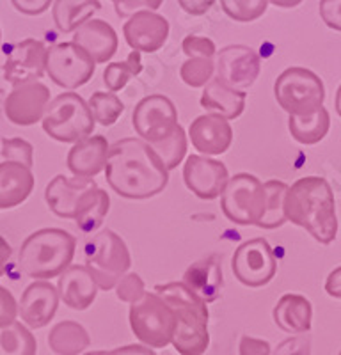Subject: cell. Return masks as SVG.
<instances>
[{
	"label": "cell",
	"mask_w": 341,
	"mask_h": 355,
	"mask_svg": "<svg viewBox=\"0 0 341 355\" xmlns=\"http://www.w3.org/2000/svg\"><path fill=\"white\" fill-rule=\"evenodd\" d=\"M61 295L45 279H36L28 284L20 299V318L28 329H43L53 320Z\"/></svg>",
	"instance_id": "ac0fdd59"
},
{
	"label": "cell",
	"mask_w": 341,
	"mask_h": 355,
	"mask_svg": "<svg viewBox=\"0 0 341 355\" xmlns=\"http://www.w3.org/2000/svg\"><path fill=\"white\" fill-rule=\"evenodd\" d=\"M189 139L201 155L217 157L229 150L233 142V128L229 119L219 114H204L195 117L189 126Z\"/></svg>",
	"instance_id": "d6986e66"
},
{
	"label": "cell",
	"mask_w": 341,
	"mask_h": 355,
	"mask_svg": "<svg viewBox=\"0 0 341 355\" xmlns=\"http://www.w3.org/2000/svg\"><path fill=\"white\" fill-rule=\"evenodd\" d=\"M100 9V0H55L52 8L53 24L62 34H71Z\"/></svg>",
	"instance_id": "83f0119b"
},
{
	"label": "cell",
	"mask_w": 341,
	"mask_h": 355,
	"mask_svg": "<svg viewBox=\"0 0 341 355\" xmlns=\"http://www.w3.org/2000/svg\"><path fill=\"white\" fill-rule=\"evenodd\" d=\"M12 256V249L11 245L8 243V240L0 234V277L6 274L8 270V265H9V259Z\"/></svg>",
	"instance_id": "816d5d0a"
},
{
	"label": "cell",
	"mask_w": 341,
	"mask_h": 355,
	"mask_svg": "<svg viewBox=\"0 0 341 355\" xmlns=\"http://www.w3.org/2000/svg\"><path fill=\"white\" fill-rule=\"evenodd\" d=\"M94 183L93 178H77L73 180L57 174L52 178V182L46 185L45 190V201L53 215L61 218H73L77 217L78 208L84 201L85 194Z\"/></svg>",
	"instance_id": "ffe728a7"
},
{
	"label": "cell",
	"mask_w": 341,
	"mask_h": 355,
	"mask_svg": "<svg viewBox=\"0 0 341 355\" xmlns=\"http://www.w3.org/2000/svg\"><path fill=\"white\" fill-rule=\"evenodd\" d=\"M231 270L244 286H267L277 272V259L270 243L265 239H252L236 247Z\"/></svg>",
	"instance_id": "8fae6325"
},
{
	"label": "cell",
	"mask_w": 341,
	"mask_h": 355,
	"mask_svg": "<svg viewBox=\"0 0 341 355\" xmlns=\"http://www.w3.org/2000/svg\"><path fill=\"white\" fill-rule=\"evenodd\" d=\"M84 355H116V354H114L112 350H110V352L100 350V352H87V354H84Z\"/></svg>",
	"instance_id": "11a10c76"
},
{
	"label": "cell",
	"mask_w": 341,
	"mask_h": 355,
	"mask_svg": "<svg viewBox=\"0 0 341 355\" xmlns=\"http://www.w3.org/2000/svg\"><path fill=\"white\" fill-rule=\"evenodd\" d=\"M265 192H267V208L265 215L261 218V230H277L286 222L284 215V196L288 192V185L279 180H268L263 183Z\"/></svg>",
	"instance_id": "836d02e7"
},
{
	"label": "cell",
	"mask_w": 341,
	"mask_h": 355,
	"mask_svg": "<svg viewBox=\"0 0 341 355\" xmlns=\"http://www.w3.org/2000/svg\"><path fill=\"white\" fill-rule=\"evenodd\" d=\"M272 355H311V345L306 336L295 334L281 341Z\"/></svg>",
	"instance_id": "ee69618b"
},
{
	"label": "cell",
	"mask_w": 341,
	"mask_h": 355,
	"mask_svg": "<svg viewBox=\"0 0 341 355\" xmlns=\"http://www.w3.org/2000/svg\"><path fill=\"white\" fill-rule=\"evenodd\" d=\"M288 128L293 141H297L299 144H318L320 141H324L331 130L329 110L322 107L317 112L308 114V116H290Z\"/></svg>",
	"instance_id": "f546056e"
},
{
	"label": "cell",
	"mask_w": 341,
	"mask_h": 355,
	"mask_svg": "<svg viewBox=\"0 0 341 355\" xmlns=\"http://www.w3.org/2000/svg\"><path fill=\"white\" fill-rule=\"evenodd\" d=\"M18 315H20V304L17 302L15 295L8 288L0 286V327L17 322Z\"/></svg>",
	"instance_id": "7bdbcfd3"
},
{
	"label": "cell",
	"mask_w": 341,
	"mask_h": 355,
	"mask_svg": "<svg viewBox=\"0 0 341 355\" xmlns=\"http://www.w3.org/2000/svg\"><path fill=\"white\" fill-rule=\"evenodd\" d=\"M85 266L96 281L98 288L110 291L119 279L130 272L132 254L125 240L112 230H102L85 242Z\"/></svg>",
	"instance_id": "5b68a950"
},
{
	"label": "cell",
	"mask_w": 341,
	"mask_h": 355,
	"mask_svg": "<svg viewBox=\"0 0 341 355\" xmlns=\"http://www.w3.org/2000/svg\"><path fill=\"white\" fill-rule=\"evenodd\" d=\"M216 61L204 57H189L180 68V77L189 87H204L213 78Z\"/></svg>",
	"instance_id": "8d00e7d4"
},
{
	"label": "cell",
	"mask_w": 341,
	"mask_h": 355,
	"mask_svg": "<svg viewBox=\"0 0 341 355\" xmlns=\"http://www.w3.org/2000/svg\"><path fill=\"white\" fill-rule=\"evenodd\" d=\"M183 283L207 304L216 302L222 290V268L219 254H210L192 263L183 274Z\"/></svg>",
	"instance_id": "484cf974"
},
{
	"label": "cell",
	"mask_w": 341,
	"mask_h": 355,
	"mask_svg": "<svg viewBox=\"0 0 341 355\" xmlns=\"http://www.w3.org/2000/svg\"><path fill=\"white\" fill-rule=\"evenodd\" d=\"M94 117L89 103L78 93L68 91L53 98L41 119L43 132L50 139L66 144H75L85 137H91L94 130Z\"/></svg>",
	"instance_id": "8992f818"
},
{
	"label": "cell",
	"mask_w": 341,
	"mask_h": 355,
	"mask_svg": "<svg viewBox=\"0 0 341 355\" xmlns=\"http://www.w3.org/2000/svg\"><path fill=\"white\" fill-rule=\"evenodd\" d=\"M49 49L37 40H24L9 50L4 62V78L15 85L40 80L46 71Z\"/></svg>",
	"instance_id": "2e32d148"
},
{
	"label": "cell",
	"mask_w": 341,
	"mask_h": 355,
	"mask_svg": "<svg viewBox=\"0 0 341 355\" xmlns=\"http://www.w3.org/2000/svg\"><path fill=\"white\" fill-rule=\"evenodd\" d=\"M123 36L132 50L155 53L162 49L169 37V21L150 9L137 11L123 25Z\"/></svg>",
	"instance_id": "e0dca14e"
},
{
	"label": "cell",
	"mask_w": 341,
	"mask_h": 355,
	"mask_svg": "<svg viewBox=\"0 0 341 355\" xmlns=\"http://www.w3.org/2000/svg\"><path fill=\"white\" fill-rule=\"evenodd\" d=\"M37 343L30 329L21 322L0 327V355H36Z\"/></svg>",
	"instance_id": "1f68e13d"
},
{
	"label": "cell",
	"mask_w": 341,
	"mask_h": 355,
	"mask_svg": "<svg viewBox=\"0 0 341 355\" xmlns=\"http://www.w3.org/2000/svg\"><path fill=\"white\" fill-rule=\"evenodd\" d=\"M178 4L183 11L192 15V17H201L213 8L216 0H178Z\"/></svg>",
	"instance_id": "c3c4849f"
},
{
	"label": "cell",
	"mask_w": 341,
	"mask_h": 355,
	"mask_svg": "<svg viewBox=\"0 0 341 355\" xmlns=\"http://www.w3.org/2000/svg\"><path fill=\"white\" fill-rule=\"evenodd\" d=\"M109 148V142L103 135H93L75 142L66 158L69 173L77 178L98 176L107 167Z\"/></svg>",
	"instance_id": "7402d4cb"
},
{
	"label": "cell",
	"mask_w": 341,
	"mask_h": 355,
	"mask_svg": "<svg viewBox=\"0 0 341 355\" xmlns=\"http://www.w3.org/2000/svg\"><path fill=\"white\" fill-rule=\"evenodd\" d=\"M286 220L304 227L322 245H331L338 234L334 192L322 176H304L288 187L284 196Z\"/></svg>",
	"instance_id": "7a4b0ae2"
},
{
	"label": "cell",
	"mask_w": 341,
	"mask_h": 355,
	"mask_svg": "<svg viewBox=\"0 0 341 355\" xmlns=\"http://www.w3.org/2000/svg\"><path fill=\"white\" fill-rule=\"evenodd\" d=\"M169 173L159 153L141 137H126L109 148L105 176L110 189L125 199H150L164 192Z\"/></svg>",
	"instance_id": "6da1fadb"
},
{
	"label": "cell",
	"mask_w": 341,
	"mask_h": 355,
	"mask_svg": "<svg viewBox=\"0 0 341 355\" xmlns=\"http://www.w3.org/2000/svg\"><path fill=\"white\" fill-rule=\"evenodd\" d=\"M89 345L91 338L87 331L73 320L59 322L49 334V347L55 355H80Z\"/></svg>",
	"instance_id": "f1b7e54d"
},
{
	"label": "cell",
	"mask_w": 341,
	"mask_h": 355,
	"mask_svg": "<svg viewBox=\"0 0 341 355\" xmlns=\"http://www.w3.org/2000/svg\"><path fill=\"white\" fill-rule=\"evenodd\" d=\"M0 41H2V28H0Z\"/></svg>",
	"instance_id": "9f6ffc18"
},
{
	"label": "cell",
	"mask_w": 341,
	"mask_h": 355,
	"mask_svg": "<svg viewBox=\"0 0 341 355\" xmlns=\"http://www.w3.org/2000/svg\"><path fill=\"white\" fill-rule=\"evenodd\" d=\"M112 2H116V0H112Z\"/></svg>",
	"instance_id": "6f0895ef"
},
{
	"label": "cell",
	"mask_w": 341,
	"mask_h": 355,
	"mask_svg": "<svg viewBox=\"0 0 341 355\" xmlns=\"http://www.w3.org/2000/svg\"><path fill=\"white\" fill-rule=\"evenodd\" d=\"M340 355H341V352H340Z\"/></svg>",
	"instance_id": "680465c9"
},
{
	"label": "cell",
	"mask_w": 341,
	"mask_h": 355,
	"mask_svg": "<svg viewBox=\"0 0 341 355\" xmlns=\"http://www.w3.org/2000/svg\"><path fill=\"white\" fill-rule=\"evenodd\" d=\"M304 0H270V4L281 9H293L297 6H301Z\"/></svg>",
	"instance_id": "f5cc1de1"
},
{
	"label": "cell",
	"mask_w": 341,
	"mask_h": 355,
	"mask_svg": "<svg viewBox=\"0 0 341 355\" xmlns=\"http://www.w3.org/2000/svg\"><path fill=\"white\" fill-rule=\"evenodd\" d=\"M36 180L33 167L20 162L4 160L0 164V210H11L27 201Z\"/></svg>",
	"instance_id": "603a6c76"
},
{
	"label": "cell",
	"mask_w": 341,
	"mask_h": 355,
	"mask_svg": "<svg viewBox=\"0 0 341 355\" xmlns=\"http://www.w3.org/2000/svg\"><path fill=\"white\" fill-rule=\"evenodd\" d=\"M52 2L53 0H11V4L15 6V9L20 11L21 15H27V17L43 15L52 6Z\"/></svg>",
	"instance_id": "7dc6e473"
},
{
	"label": "cell",
	"mask_w": 341,
	"mask_h": 355,
	"mask_svg": "<svg viewBox=\"0 0 341 355\" xmlns=\"http://www.w3.org/2000/svg\"><path fill=\"white\" fill-rule=\"evenodd\" d=\"M320 17L327 27L341 33V0H320Z\"/></svg>",
	"instance_id": "f6af8a7d"
},
{
	"label": "cell",
	"mask_w": 341,
	"mask_h": 355,
	"mask_svg": "<svg viewBox=\"0 0 341 355\" xmlns=\"http://www.w3.org/2000/svg\"><path fill=\"white\" fill-rule=\"evenodd\" d=\"M229 182L227 167L220 160L207 155H189L183 164V183L195 198L203 201L220 198Z\"/></svg>",
	"instance_id": "4fadbf2b"
},
{
	"label": "cell",
	"mask_w": 341,
	"mask_h": 355,
	"mask_svg": "<svg viewBox=\"0 0 341 355\" xmlns=\"http://www.w3.org/2000/svg\"><path fill=\"white\" fill-rule=\"evenodd\" d=\"M274 322L288 334H306L313 323V306L306 297L286 293L274 307Z\"/></svg>",
	"instance_id": "4316f807"
},
{
	"label": "cell",
	"mask_w": 341,
	"mask_h": 355,
	"mask_svg": "<svg viewBox=\"0 0 341 355\" xmlns=\"http://www.w3.org/2000/svg\"><path fill=\"white\" fill-rule=\"evenodd\" d=\"M155 293H159L176 315V331L170 345L180 355H203L210 345L207 302L183 281L157 284Z\"/></svg>",
	"instance_id": "3957f363"
},
{
	"label": "cell",
	"mask_w": 341,
	"mask_h": 355,
	"mask_svg": "<svg viewBox=\"0 0 341 355\" xmlns=\"http://www.w3.org/2000/svg\"><path fill=\"white\" fill-rule=\"evenodd\" d=\"M238 355H272V347L265 339L244 334L240 338Z\"/></svg>",
	"instance_id": "bcb514c9"
},
{
	"label": "cell",
	"mask_w": 341,
	"mask_h": 355,
	"mask_svg": "<svg viewBox=\"0 0 341 355\" xmlns=\"http://www.w3.org/2000/svg\"><path fill=\"white\" fill-rule=\"evenodd\" d=\"M132 123L141 139L153 144L175 132L178 123V110L173 100L164 94H151L142 98L132 114Z\"/></svg>",
	"instance_id": "7c38bea8"
},
{
	"label": "cell",
	"mask_w": 341,
	"mask_h": 355,
	"mask_svg": "<svg viewBox=\"0 0 341 355\" xmlns=\"http://www.w3.org/2000/svg\"><path fill=\"white\" fill-rule=\"evenodd\" d=\"M0 155L4 160L11 162H20L25 166L33 167L34 164V148L28 141L21 137H11V139H2V150Z\"/></svg>",
	"instance_id": "f35d334b"
},
{
	"label": "cell",
	"mask_w": 341,
	"mask_h": 355,
	"mask_svg": "<svg viewBox=\"0 0 341 355\" xmlns=\"http://www.w3.org/2000/svg\"><path fill=\"white\" fill-rule=\"evenodd\" d=\"M325 291L334 299H341V266L334 268L325 279Z\"/></svg>",
	"instance_id": "681fc988"
},
{
	"label": "cell",
	"mask_w": 341,
	"mask_h": 355,
	"mask_svg": "<svg viewBox=\"0 0 341 355\" xmlns=\"http://www.w3.org/2000/svg\"><path fill=\"white\" fill-rule=\"evenodd\" d=\"M77 240L59 227H45L25 239L18 252V266L25 275L34 279L59 277L71 266Z\"/></svg>",
	"instance_id": "277c9868"
},
{
	"label": "cell",
	"mask_w": 341,
	"mask_h": 355,
	"mask_svg": "<svg viewBox=\"0 0 341 355\" xmlns=\"http://www.w3.org/2000/svg\"><path fill=\"white\" fill-rule=\"evenodd\" d=\"M245 100H247V93H244L242 89L231 87L220 77H213L204 85L199 103L208 112L219 114L233 121L244 114Z\"/></svg>",
	"instance_id": "d4e9b609"
},
{
	"label": "cell",
	"mask_w": 341,
	"mask_h": 355,
	"mask_svg": "<svg viewBox=\"0 0 341 355\" xmlns=\"http://www.w3.org/2000/svg\"><path fill=\"white\" fill-rule=\"evenodd\" d=\"M130 329L142 345L150 348H166L173 343L176 331V315L169 304L155 291H146L130 304Z\"/></svg>",
	"instance_id": "52a82bcc"
},
{
	"label": "cell",
	"mask_w": 341,
	"mask_h": 355,
	"mask_svg": "<svg viewBox=\"0 0 341 355\" xmlns=\"http://www.w3.org/2000/svg\"><path fill=\"white\" fill-rule=\"evenodd\" d=\"M50 103V89L43 82L15 85L4 101L6 117L12 125L33 126L43 119Z\"/></svg>",
	"instance_id": "9a60e30c"
},
{
	"label": "cell",
	"mask_w": 341,
	"mask_h": 355,
	"mask_svg": "<svg viewBox=\"0 0 341 355\" xmlns=\"http://www.w3.org/2000/svg\"><path fill=\"white\" fill-rule=\"evenodd\" d=\"M151 148L159 153V157L162 158L167 169H176L180 164H183L185 157H187V132H185V128L182 125H178L175 132L167 135V137H164L162 141L153 142Z\"/></svg>",
	"instance_id": "e575fe53"
},
{
	"label": "cell",
	"mask_w": 341,
	"mask_h": 355,
	"mask_svg": "<svg viewBox=\"0 0 341 355\" xmlns=\"http://www.w3.org/2000/svg\"><path fill=\"white\" fill-rule=\"evenodd\" d=\"M220 208L238 226H260L267 208L265 185L249 173L235 174L220 194Z\"/></svg>",
	"instance_id": "9c48e42d"
},
{
	"label": "cell",
	"mask_w": 341,
	"mask_h": 355,
	"mask_svg": "<svg viewBox=\"0 0 341 355\" xmlns=\"http://www.w3.org/2000/svg\"><path fill=\"white\" fill-rule=\"evenodd\" d=\"M162 2L164 0H116L114 2V11L119 18H128L134 12L144 11V9L157 11L162 6Z\"/></svg>",
	"instance_id": "b9f144b4"
},
{
	"label": "cell",
	"mask_w": 341,
	"mask_h": 355,
	"mask_svg": "<svg viewBox=\"0 0 341 355\" xmlns=\"http://www.w3.org/2000/svg\"><path fill=\"white\" fill-rule=\"evenodd\" d=\"M87 103H89V109L93 112L94 121L100 123L102 126H112L121 117L123 110H125L123 101L112 91H109V93L96 91V93H93V96L89 98Z\"/></svg>",
	"instance_id": "d590c367"
},
{
	"label": "cell",
	"mask_w": 341,
	"mask_h": 355,
	"mask_svg": "<svg viewBox=\"0 0 341 355\" xmlns=\"http://www.w3.org/2000/svg\"><path fill=\"white\" fill-rule=\"evenodd\" d=\"M142 52L134 50L132 53H128L126 61L121 62H110L107 64L105 71H103V84L109 91L112 93H119L121 89L126 87V84L135 78L137 75H141L142 71Z\"/></svg>",
	"instance_id": "d6a6232c"
},
{
	"label": "cell",
	"mask_w": 341,
	"mask_h": 355,
	"mask_svg": "<svg viewBox=\"0 0 341 355\" xmlns=\"http://www.w3.org/2000/svg\"><path fill=\"white\" fill-rule=\"evenodd\" d=\"M274 96L288 116H308L324 107L325 87L315 71L292 66L277 77Z\"/></svg>",
	"instance_id": "ba28073f"
},
{
	"label": "cell",
	"mask_w": 341,
	"mask_h": 355,
	"mask_svg": "<svg viewBox=\"0 0 341 355\" xmlns=\"http://www.w3.org/2000/svg\"><path fill=\"white\" fill-rule=\"evenodd\" d=\"M112 352L116 355H157L153 348L146 347V345H126L121 348H114Z\"/></svg>",
	"instance_id": "f907efd6"
},
{
	"label": "cell",
	"mask_w": 341,
	"mask_h": 355,
	"mask_svg": "<svg viewBox=\"0 0 341 355\" xmlns=\"http://www.w3.org/2000/svg\"><path fill=\"white\" fill-rule=\"evenodd\" d=\"M77 43L96 64H105L116 55L119 46L116 28L105 20H87L73 33Z\"/></svg>",
	"instance_id": "44dd1931"
},
{
	"label": "cell",
	"mask_w": 341,
	"mask_h": 355,
	"mask_svg": "<svg viewBox=\"0 0 341 355\" xmlns=\"http://www.w3.org/2000/svg\"><path fill=\"white\" fill-rule=\"evenodd\" d=\"M110 208V198L105 190L100 189L98 185H93L89 192L85 194L84 201H82L78 214L75 217L78 230L84 231L85 234L96 233L102 227L103 220H105L107 214Z\"/></svg>",
	"instance_id": "4dcf8cb0"
},
{
	"label": "cell",
	"mask_w": 341,
	"mask_h": 355,
	"mask_svg": "<svg viewBox=\"0 0 341 355\" xmlns=\"http://www.w3.org/2000/svg\"><path fill=\"white\" fill-rule=\"evenodd\" d=\"M334 107H336L338 116L341 117V84H340V87H338V91H336V98H334Z\"/></svg>",
	"instance_id": "db71d44e"
},
{
	"label": "cell",
	"mask_w": 341,
	"mask_h": 355,
	"mask_svg": "<svg viewBox=\"0 0 341 355\" xmlns=\"http://www.w3.org/2000/svg\"><path fill=\"white\" fill-rule=\"evenodd\" d=\"M146 293V286H144V281L139 274L135 272H126L119 283L116 284V295L118 299L123 300L126 304H134L135 300H139L142 295Z\"/></svg>",
	"instance_id": "ab89813d"
},
{
	"label": "cell",
	"mask_w": 341,
	"mask_h": 355,
	"mask_svg": "<svg viewBox=\"0 0 341 355\" xmlns=\"http://www.w3.org/2000/svg\"><path fill=\"white\" fill-rule=\"evenodd\" d=\"M96 62L73 41L52 44L46 55V75L55 85L68 91L82 87L93 78Z\"/></svg>",
	"instance_id": "30bf717a"
},
{
	"label": "cell",
	"mask_w": 341,
	"mask_h": 355,
	"mask_svg": "<svg viewBox=\"0 0 341 355\" xmlns=\"http://www.w3.org/2000/svg\"><path fill=\"white\" fill-rule=\"evenodd\" d=\"M57 290L61 295V300L75 311H84L91 307L98 293V284L87 266L71 265L59 275Z\"/></svg>",
	"instance_id": "cb8c5ba5"
},
{
	"label": "cell",
	"mask_w": 341,
	"mask_h": 355,
	"mask_svg": "<svg viewBox=\"0 0 341 355\" xmlns=\"http://www.w3.org/2000/svg\"><path fill=\"white\" fill-rule=\"evenodd\" d=\"M182 50L187 57H204V59H213L217 53L216 43L210 37L195 36V34H191L182 41Z\"/></svg>",
	"instance_id": "60d3db41"
},
{
	"label": "cell",
	"mask_w": 341,
	"mask_h": 355,
	"mask_svg": "<svg viewBox=\"0 0 341 355\" xmlns=\"http://www.w3.org/2000/svg\"><path fill=\"white\" fill-rule=\"evenodd\" d=\"M261 73V57L251 46L229 44L217 52V77L236 89H247Z\"/></svg>",
	"instance_id": "5bb4252c"
},
{
	"label": "cell",
	"mask_w": 341,
	"mask_h": 355,
	"mask_svg": "<svg viewBox=\"0 0 341 355\" xmlns=\"http://www.w3.org/2000/svg\"><path fill=\"white\" fill-rule=\"evenodd\" d=\"M270 0H220V8L226 17L240 24H251L263 17Z\"/></svg>",
	"instance_id": "74e56055"
}]
</instances>
